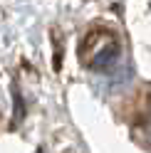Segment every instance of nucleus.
<instances>
[{
	"label": "nucleus",
	"instance_id": "nucleus-2",
	"mask_svg": "<svg viewBox=\"0 0 151 153\" xmlns=\"http://www.w3.org/2000/svg\"><path fill=\"white\" fill-rule=\"evenodd\" d=\"M15 119H17V121L22 119V101H20V94H15Z\"/></svg>",
	"mask_w": 151,
	"mask_h": 153
},
{
	"label": "nucleus",
	"instance_id": "nucleus-4",
	"mask_svg": "<svg viewBox=\"0 0 151 153\" xmlns=\"http://www.w3.org/2000/svg\"><path fill=\"white\" fill-rule=\"evenodd\" d=\"M149 136H151V126H149Z\"/></svg>",
	"mask_w": 151,
	"mask_h": 153
},
{
	"label": "nucleus",
	"instance_id": "nucleus-3",
	"mask_svg": "<svg viewBox=\"0 0 151 153\" xmlns=\"http://www.w3.org/2000/svg\"><path fill=\"white\" fill-rule=\"evenodd\" d=\"M35 153H42V148H37V151H35Z\"/></svg>",
	"mask_w": 151,
	"mask_h": 153
},
{
	"label": "nucleus",
	"instance_id": "nucleus-1",
	"mask_svg": "<svg viewBox=\"0 0 151 153\" xmlns=\"http://www.w3.org/2000/svg\"><path fill=\"white\" fill-rule=\"evenodd\" d=\"M119 57H121L119 42H117V40H107V42L102 45L97 52H94V57H92L89 67H92L94 72L107 74V72H111V69H114V67L119 64Z\"/></svg>",
	"mask_w": 151,
	"mask_h": 153
}]
</instances>
